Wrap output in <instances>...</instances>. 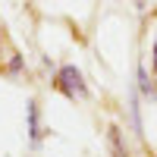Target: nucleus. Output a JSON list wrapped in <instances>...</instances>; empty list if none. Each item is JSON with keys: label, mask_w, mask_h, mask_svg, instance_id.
<instances>
[{"label": "nucleus", "mask_w": 157, "mask_h": 157, "mask_svg": "<svg viewBox=\"0 0 157 157\" xmlns=\"http://www.w3.org/2000/svg\"><path fill=\"white\" fill-rule=\"evenodd\" d=\"M54 88L60 91L63 98L69 101H88V85H85V75L78 66L66 63V66H60L57 75H54Z\"/></svg>", "instance_id": "1"}, {"label": "nucleus", "mask_w": 157, "mask_h": 157, "mask_svg": "<svg viewBox=\"0 0 157 157\" xmlns=\"http://www.w3.org/2000/svg\"><path fill=\"white\" fill-rule=\"evenodd\" d=\"M25 110H29V138H32V145H38V141H41V113H38V101H29Z\"/></svg>", "instance_id": "2"}, {"label": "nucleus", "mask_w": 157, "mask_h": 157, "mask_svg": "<svg viewBox=\"0 0 157 157\" xmlns=\"http://www.w3.org/2000/svg\"><path fill=\"white\" fill-rule=\"evenodd\" d=\"M107 138H110V148H113V157H129V151H126V145H123V132H120V126H110Z\"/></svg>", "instance_id": "3"}, {"label": "nucleus", "mask_w": 157, "mask_h": 157, "mask_svg": "<svg viewBox=\"0 0 157 157\" xmlns=\"http://www.w3.org/2000/svg\"><path fill=\"white\" fill-rule=\"evenodd\" d=\"M138 91L145 98H157V88H154V82H151V75H148V69L138 63Z\"/></svg>", "instance_id": "4"}, {"label": "nucleus", "mask_w": 157, "mask_h": 157, "mask_svg": "<svg viewBox=\"0 0 157 157\" xmlns=\"http://www.w3.org/2000/svg\"><path fill=\"white\" fill-rule=\"evenodd\" d=\"M19 69H22V57L13 54V60H10V72H19Z\"/></svg>", "instance_id": "5"}, {"label": "nucleus", "mask_w": 157, "mask_h": 157, "mask_svg": "<svg viewBox=\"0 0 157 157\" xmlns=\"http://www.w3.org/2000/svg\"><path fill=\"white\" fill-rule=\"evenodd\" d=\"M151 69H154V75H157V38H154V54H151Z\"/></svg>", "instance_id": "6"}]
</instances>
